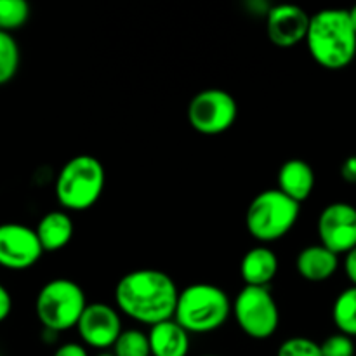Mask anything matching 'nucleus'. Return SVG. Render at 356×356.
I'll use <instances>...</instances> for the list:
<instances>
[{
	"mask_svg": "<svg viewBox=\"0 0 356 356\" xmlns=\"http://www.w3.org/2000/svg\"><path fill=\"white\" fill-rule=\"evenodd\" d=\"M83 289L68 278H54L40 289L35 301V313L45 330L58 334L76 327L86 312Z\"/></svg>",
	"mask_w": 356,
	"mask_h": 356,
	"instance_id": "obj_5",
	"label": "nucleus"
},
{
	"mask_svg": "<svg viewBox=\"0 0 356 356\" xmlns=\"http://www.w3.org/2000/svg\"><path fill=\"white\" fill-rule=\"evenodd\" d=\"M79 336L87 346L106 350L117 343L122 334V322L118 313L104 302L87 305L86 312L76 323Z\"/></svg>",
	"mask_w": 356,
	"mask_h": 356,
	"instance_id": "obj_11",
	"label": "nucleus"
},
{
	"mask_svg": "<svg viewBox=\"0 0 356 356\" xmlns=\"http://www.w3.org/2000/svg\"><path fill=\"white\" fill-rule=\"evenodd\" d=\"M309 21L312 16H308V13L298 6L284 3L271 7L266 19L268 37L277 47H294L299 42L306 40Z\"/></svg>",
	"mask_w": 356,
	"mask_h": 356,
	"instance_id": "obj_12",
	"label": "nucleus"
},
{
	"mask_svg": "<svg viewBox=\"0 0 356 356\" xmlns=\"http://www.w3.org/2000/svg\"><path fill=\"white\" fill-rule=\"evenodd\" d=\"M315 188V172L305 160H287L278 170V190L294 202L308 200Z\"/></svg>",
	"mask_w": 356,
	"mask_h": 356,
	"instance_id": "obj_13",
	"label": "nucleus"
},
{
	"mask_svg": "<svg viewBox=\"0 0 356 356\" xmlns=\"http://www.w3.org/2000/svg\"><path fill=\"white\" fill-rule=\"evenodd\" d=\"M278 273V257L268 247H254L243 256L240 275L249 287H268Z\"/></svg>",
	"mask_w": 356,
	"mask_h": 356,
	"instance_id": "obj_15",
	"label": "nucleus"
},
{
	"mask_svg": "<svg viewBox=\"0 0 356 356\" xmlns=\"http://www.w3.org/2000/svg\"><path fill=\"white\" fill-rule=\"evenodd\" d=\"M341 177H343L346 183L356 184V155L348 156L346 160L341 165Z\"/></svg>",
	"mask_w": 356,
	"mask_h": 356,
	"instance_id": "obj_24",
	"label": "nucleus"
},
{
	"mask_svg": "<svg viewBox=\"0 0 356 356\" xmlns=\"http://www.w3.org/2000/svg\"><path fill=\"white\" fill-rule=\"evenodd\" d=\"M188 122L197 132L218 136L233 127L238 117L235 97L221 89H205L188 104Z\"/></svg>",
	"mask_w": 356,
	"mask_h": 356,
	"instance_id": "obj_8",
	"label": "nucleus"
},
{
	"mask_svg": "<svg viewBox=\"0 0 356 356\" xmlns=\"http://www.w3.org/2000/svg\"><path fill=\"white\" fill-rule=\"evenodd\" d=\"M299 205L280 190L261 191L247 209L245 225L250 235L268 243L287 235L299 218Z\"/></svg>",
	"mask_w": 356,
	"mask_h": 356,
	"instance_id": "obj_6",
	"label": "nucleus"
},
{
	"mask_svg": "<svg viewBox=\"0 0 356 356\" xmlns=\"http://www.w3.org/2000/svg\"><path fill=\"white\" fill-rule=\"evenodd\" d=\"M179 291L167 273L160 270H136L124 275L115 289L118 309L132 320L153 327L172 320Z\"/></svg>",
	"mask_w": 356,
	"mask_h": 356,
	"instance_id": "obj_1",
	"label": "nucleus"
},
{
	"mask_svg": "<svg viewBox=\"0 0 356 356\" xmlns=\"http://www.w3.org/2000/svg\"><path fill=\"white\" fill-rule=\"evenodd\" d=\"M21 52L13 33L0 31V86H6L19 70Z\"/></svg>",
	"mask_w": 356,
	"mask_h": 356,
	"instance_id": "obj_19",
	"label": "nucleus"
},
{
	"mask_svg": "<svg viewBox=\"0 0 356 356\" xmlns=\"http://www.w3.org/2000/svg\"><path fill=\"white\" fill-rule=\"evenodd\" d=\"M322 356H355V343L344 334H334L322 344Z\"/></svg>",
	"mask_w": 356,
	"mask_h": 356,
	"instance_id": "obj_23",
	"label": "nucleus"
},
{
	"mask_svg": "<svg viewBox=\"0 0 356 356\" xmlns=\"http://www.w3.org/2000/svg\"><path fill=\"white\" fill-rule=\"evenodd\" d=\"M35 232H37V236L40 240V245L44 249V252L61 250L63 247L68 245L73 236L72 218L65 211L47 212L38 221Z\"/></svg>",
	"mask_w": 356,
	"mask_h": 356,
	"instance_id": "obj_17",
	"label": "nucleus"
},
{
	"mask_svg": "<svg viewBox=\"0 0 356 356\" xmlns=\"http://www.w3.org/2000/svg\"><path fill=\"white\" fill-rule=\"evenodd\" d=\"M322 245L334 254H348L356 247V207L346 202L327 205L318 218Z\"/></svg>",
	"mask_w": 356,
	"mask_h": 356,
	"instance_id": "obj_10",
	"label": "nucleus"
},
{
	"mask_svg": "<svg viewBox=\"0 0 356 356\" xmlns=\"http://www.w3.org/2000/svg\"><path fill=\"white\" fill-rule=\"evenodd\" d=\"M350 19H351V24H353V28H355V31H356V6L350 10Z\"/></svg>",
	"mask_w": 356,
	"mask_h": 356,
	"instance_id": "obj_28",
	"label": "nucleus"
},
{
	"mask_svg": "<svg viewBox=\"0 0 356 356\" xmlns=\"http://www.w3.org/2000/svg\"><path fill=\"white\" fill-rule=\"evenodd\" d=\"M229 313L232 302L221 287L193 284L179 292L174 320L186 332L205 334L225 325Z\"/></svg>",
	"mask_w": 356,
	"mask_h": 356,
	"instance_id": "obj_3",
	"label": "nucleus"
},
{
	"mask_svg": "<svg viewBox=\"0 0 356 356\" xmlns=\"http://www.w3.org/2000/svg\"><path fill=\"white\" fill-rule=\"evenodd\" d=\"M54 356H89L87 355L86 348L82 344H76V343H68V344H63L56 350Z\"/></svg>",
	"mask_w": 356,
	"mask_h": 356,
	"instance_id": "obj_26",
	"label": "nucleus"
},
{
	"mask_svg": "<svg viewBox=\"0 0 356 356\" xmlns=\"http://www.w3.org/2000/svg\"><path fill=\"white\" fill-rule=\"evenodd\" d=\"M235 318L240 329L252 339H268L280 323V312L268 287H245L235 299Z\"/></svg>",
	"mask_w": 356,
	"mask_h": 356,
	"instance_id": "obj_7",
	"label": "nucleus"
},
{
	"mask_svg": "<svg viewBox=\"0 0 356 356\" xmlns=\"http://www.w3.org/2000/svg\"><path fill=\"white\" fill-rule=\"evenodd\" d=\"M332 318L341 334L356 337V287H348L337 296L332 308Z\"/></svg>",
	"mask_w": 356,
	"mask_h": 356,
	"instance_id": "obj_18",
	"label": "nucleus"
},
{
	"mask_svg": "<svg viewBox=\"0 0 356 356\" xmlns=\"http://www.w3.org/2000/svg\"><path fill=\"white\" fill-rule=\"evenodd\" d=\"M148 337L153 356H186L190 351V332L174 318L153 325Z\"/></svg>",
	"mask_w": 356,
	"mask_h": 356,
	"instance_id": "obj_16",
	"label": "nucleus"
},
{
	"mask_svg": "<svg viewBox=\"0 0 356 356\" xmlns=\"http://www.w3.org/2000/svg\"><path fill=\"white\" fill-rule=\"evenodd\" d=\"M10 312H13V298H10L9 291L0 284V323L6 322Z\"/></svg>",
	"mask_w": 356,
	"mask_h": 356,
	"instance_id": "obj_25",
	"label": "nucleus"
},
{
	"mask_svg": "<svg viewBox=\"0 0 356 356\" xmlns=\"http://www.w3.org/2000/svg\"><path fill=\"white\" fill-rule=\"evenodd\" d=\"M97 356H115V353H106V351H103V353H99Z\"/></svg>",
	"mask_w": 356,
	"mask_h": 356,
	"instance_id": "obj_29",
	"label": "nucleus"
},
{
	"mask_svg": "<svg viewBox=\"0 0 356 356\" xmlns=\"http://www.w3.org/2000/svg\"><path fill=\"white\" fill-rule=\"evenodd\" d=\"M277 356H322V348L308 337H291L280 344Z\"/></svg>",
	"mask_w": 356,
	"mask_h": 356,
	"instance_id": "obj_22",
	"label": "nucleus"
},
{
	"mask_svg": "<svg viewBox=\"0 0 356 356\" xmlns=\"http://www.w3.org/2000/svg\"><path fill=\"white\" fill-rule=\"evenodd\" d=\"M204 356H218V355H204Z\"/></svg>",
	"mask_w": 356,
	"mask_h": 356,
	"instance_id": "obj_30",
	"label": "nucleus"
},
{
	"mask_svg": "<svg viewBox=\"0 0 356 356\" xmlns=\"http://www.w3.org/2000/svg\"><path fill=\"white\" fill-rule=\"evenodd\" d=\"M104 190V167L96 156L76 155L63 165L56 179V198L68 211H87Z\"/></svg>",
	"mask_w": 356,
	"mask_h": 356,
	"instance_id": "obj_4",
	"label": "nucleus"
},
{
	"mask_svg": "<svg viewBox=\"0 0 356 356\" xmlns=\"http://www.w3.org/2000/svg\"><path fill=\"white\" fill-rule=\"evenodd\" d=\"M30 17V6L24 0H0V31L13 33Z\"/></svg>",
	"mask_w": 356,
	"mask_h": 356,
	"instance_id": "obj_21",
	"label": "nucleus"
},
{
	"mask_svg": "<svg viewBox=\"0 0 356 356\" xmlns=\"http://www.w3.org/2000/svg\"><path fill=\"white\" fill-rule=\"evenodd\" d=\"M309 54L327 70H343L356 56V31L350 10L323 9L313 14L306 35Z\"/></svg>",
	"mask_w": 356,
	"mask_h": 356,
	"instance_id": "obj_2",
	"label": "nucleus"
},
{
	"mask_svg": "<svg viewBox=\"0 0 356 356\" xmlns=\"http://www.w3.org/2000/svg\"><path fill=\"white\" fill-rule=\"evenodd\" d=\"M44 254L37 232L21 222L0 225V268L24 271L38 263Z\"/></svg>",
	"mask_w": 356,
	"mask_h": 356,
	"instance_id": "obj_9",
	"label": "nucleus"
},
{
	"mask_svg": "<svg viewBox=\"0 0 356 356\" xmlns=\"http://www.w3.org/2000/svg\"><path fill=\"white\" fill-rule=\"evenodd\" d=\"M344 271H346L348 278L353 284V287H356V247L351 252L346 254V261H344Z\"/></svg>",
	"mask_w": 356,
	"mask_h": 356,
	"instance_id": "obj_27",
	"label": "nucleus"
},
{
	"mask_svg": "<svg viewBox=\"0 0 356 356\" xmlns=\"http://www.w3.org/2000/svg\"><path fill=\"white\" fill-rule=\"evenodd\" d=\"M298 273L308 282H327L339 268V256L327 247L309 245L299 252L296 261Z\"/></svg>",
	"mask_w": 356,
	"mask_h": 356,
	"instance_id": "obj_14",
	"label": "nucleus"
},
{
	"mask_svg": "<svg viewBox=\"0 0 356 356\" xmlns=\"http://www.w3.org/2000/svg\"><path fill=\"white\" fill-rule=\"evenodd\" d=\"M113 353L115 356H149L152 355L149 337L141 330H122L117 343L113 344Z\"/></svg>",
	"mask_w": 356,
	"mask_h": 356,
	"instance_id": "obj_20",
	"label": "nucleus"
}]
</instances>
